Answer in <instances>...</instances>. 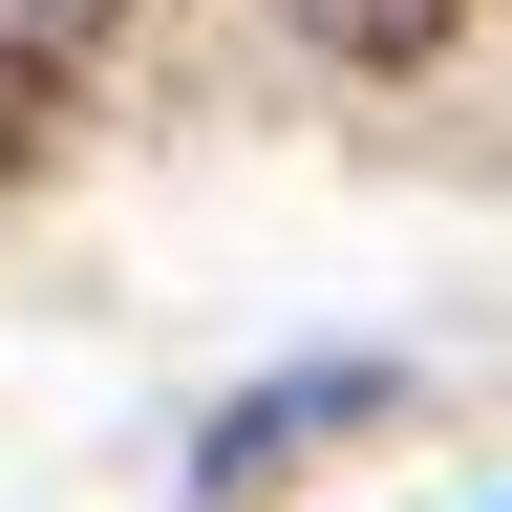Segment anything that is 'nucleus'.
Segmentation results:
<instances>
[{"instance_id":"obj_1","label":"nucleus","mask_w":512,"mask_h":512,"mask_svg":"<svg viewBox=\"0 0 512 512\" xmlns=\"http://www.w3.org/2000/svg\"><path fill=\"white\" fill-rule=\"evenodd\" d=\"M406 406V363H299V384H256V406H214V448H192V491H256V470H299V448H342Z\"/></svg>"},{"instance_id":"obj_2","label":"nucleus","mask_w":512,"mask_h":512,"mask_svg":"<svg viewBox=\"0 0 512 512\" xmlns=\"http://www.w3.org/2000/svg\"><path fill=\"white\" fill-rule=\"evenodd\" d=\"M299 22H320V43H342V64H427L448 22H470V0H299Z\"/></svg>"},{"instance_id":"obj_3","label":"nucleus","mask_w":512,"mask_h":512,"mask_svg":"<svg viewBox=\"0 0 512 512\" xmlns=\"http://www.w3.org/2000/svg\"><path fill=\"white\" fill-rule=\"evenodd\" d=\"M0 22H22V43H86V22H128V0H0Z\"/></svg>"}]
</instances>
